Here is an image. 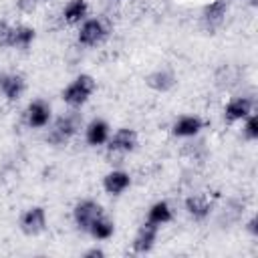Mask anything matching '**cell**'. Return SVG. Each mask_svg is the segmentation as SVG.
Listing matches in <instances>:
<instances>
[{
  "instance_id": "1",
  "label": "cell",
  "mask_w": 258,
  "mask_h": 258,
  "mask_svg": "<svg viewBox=\"0 0 258 258\" xmlns=\"http://www.w3.org/2000/svg\"><path fill=\"white\" fill-rule=\"evenodd\" d=\"M97 83L91 75H79L64 91H62V101L71 107H81L89 101V97L95 93Z\"/></svg>"
},
{
  "instance_id": "2",
  "label": "cell",
  "mask_w": 258,
  "mask_h": 258,
  "mask_svg": "<svg viewBox=\"0 0 258 258\" xmlns=\"http://www.w3.org/2000/svg\"><path fill=\"white\" fill-rule=\"evenodd\" d=\"M77 129H79V117L77 115H62L54 121L52 129L48 131L46 141L50 145H62L77 133Z\"/></svg>"
},
{
  "instance_id": "3",
  "label": "cell",
  "mask_w": 258,
  "mask_h": 258,
  "mask_svg": "<svg viewBox=\"0 0 258 258\" xmlns=\"http://www.w3.org/2000/svg\"><path fill=\"white\" fill-rule=\"evenodd\" d=\"M107 26L101 18H91V20H85L81 30H79V44L83 46H97L99 42H103V38L107 36Z\"/></svg>"
},
{
  "instance_id": "4",
  "label": "cell",
  "mask_w": 258,
  "mask_h": 258,
  "mask_svg": "<svg viewBox=\"0 0 258 258\" xmlns=\"http://www.w3.org/2000/svg\"><path fill=\"white\" fill-rule=\"evenodd\" d=\"M101 216H103V208H101V204H97V202H93V200H83V202H79V204L75 206V210H73L75 224H77L81 230H85V232H89L91 224H93L97 218H101Z\"/></svg>"
},
{
  "instance_id": "5",
  "label": "cell",
  "mask_w": 258,
  "mask_h": 258,
  "mask_svg": "<svg viewBox=\"0 0 258 258\" xmlns=\"http://www.w3.org/2000/svg\"><path fill=\"white\" fill-rule=\"evenodd\" d=\"M44 228H46V212H44V208L32 206V208H28L22 214V218H20V230L26 236H36V234L44 232Z\"/></svg>"
},
{
  "instance_id": "6",
  "label": "cell",
  "mask_w": 258,
  "mask_h": 258,
  "mask_svg": "<svg viewBox=\"0 0 258 258\" xmlns=\"http://www.w3.org/2000/svg\"><path fill=\"white\" fill-rule=\"evenodd\" d=\"M157 232H159V226H155V224H151V222H145V224L137 230V234H135V238H133V244H131L133 252H137V254L149 252V250L153 248L155 240H157Z\"/></svg>"
},
{
  "instance_id": "7",
  "label": "cell",
  "mask_w": 258,
  "mask_h": 258,
  "mask_svg": "<svg viewBox=\"0 0 258 258\" xmlns=\"http://www.w3.org/2000/svg\"><path fill=\"white\" fill-rule=\"evenodd\" d=\"M50 121V107L46 101L42 99H36L28 105L26 109V123L32 127V129H42L46 127Z\"/></svg>"
},
{
  "instance_id": "8",
  "label": "cell",
  "mask_w": 258,
  "mask_h": 258,
  "mask_svg": "<svg viewBox=\"0 0 258 258\" xmlns=\"http://www.w3.org/2000/svg\"><path fill=\"white\" fill-rule=\"evenodd\" d=\"M137 145V133L129 127H121L113 133V137H109V149L115 153H129L133 151Z\"/></svg>"
},
{
  "instance_id": "9",
  "label": "cell",
  "mask_w": 258,
  "mask_h": 258,
  "mask_svg": "<svg viewBox=\"0 0 258 258\" xmlns=\"http://www.w3.org/2000/svg\"><path fill=\"white\" fill-rule=\"evenodd\" d=\"M26 89V83L20 75L14 73H0V93L8 101H18Z\"/></svg>"
},
{
  "instance_id": "10",
  "label": "cell",
  "mask_w": 258,
  "mask_h": 258,
  "mask_svg": "<svg viewBox=\"0 0 258 258\" xmlns=\"http://www.w3.org/2000/svg\"><path fill=\"white\" fill-rule=\"evenodd\" d=\"M250 113H252V99H248V97H236L224 109V117L230 123L240 121V119H246Z\"/></svg>"
},
{
  "instance_id": "11",
  "label": "cell",
  "mask_w": 258,
  "mask_h": 258,
  "mask_svg": "<svg viewBox=\"0 0 258 258\" xmlns=\"http://www.w3.org/2000/svg\"><path fill=\"white\" fill-rule=\"evenodd\" d=\"M129 185H131V177H129V173H125V171H121V169L109 171V173L103 177V187H105V191L111 194V196L123 194Z\"/></svg>"
},
{
  "instance_id": "12",
  "label": "cell",
  "mask_w": 258,
  "mask_h": 258,
  "mask_svg": "<svg viewBox=\"0 0 258 258\" xmlns=\"http://www.w3.org/2000/svg\"><path fill=\"white\" fill-rule=\"evenodd\" d=\"M85 139H87V143L93 145V147L107 143V141H109V125H107V121H103V119H93V121L87 125V129H85Z\"/></svg>"
},
{
  "instance_id": "13",
  "label": "cell",
  "mask_w": 258,
  "mask_h": 258,
  "mask_svg": "<svg viewBox=\"0 0 258 258\" xmlns=\"http://www.w3.org/2000/svg\"><path fill=\"white\" fill-rule=\"evenodd\" d=\"M200 129H202V119L196 115H181L171 127L175 137H194Z\"/></svg>"
},
{
  "instance_id": "14",
  "label": "cell",
  "mask_w": 258,
  "mask_h": 258,
  "mask_svg": "<svg viewBox=\"0 0 258 258\" xmlns=\"http://www.w3.org/2000/svg\"><path fill=\"white\" fill-rule=\"evenodd\" d=\"M32 40H34V28H30V26H12L8 46L28 48L32 44Z\"/></svg>"
},
{
  "instance_id": "15",
  "label": "cell",
  "mask_w": 258,
  "mask_h": 258,
  "mask_svg": "<svg viewBox=\"0 0 258 258\" xmlns=\"http://www.w3.org/2000/svg\"><path fill=\"white\" fill-rule=\"evenodd\" d=\"M171 218H173L171 208H169V204L163 202V200L155 202V204L147 210V222H151V224H155V226H163V224L171 222Z\"/></svg>"
},
{
  "instance_id": "16",
  "label": "cell",
  "mask_w": 258,
  "mask_h": 258,
  "mask_svg": "<svg viewBox=\"0 0 258 258\" xmlns=\"http://www.w3.org/2000/svg\"><path fill=\"white\" fill-rule=\"evenodd\" d=\"M89 12V4L87 0H69L64 10H62V18L69 22V24H77L81 22Z\"/></svg>"
},
{
  "instance_id": "17",
  "label": "cell",
  "mask_w": 258,
  "mask_h": 258,
  "mask_svg": "<svg viewBox=\"0 0 258 258\" xmlns=\"http://www.w3.org/2000/svg\"><path fill=\"white\" fill-rule=\"evenodd\" d=\"M147 85L153 89V91H159V93H165L169 91L173 85H175V77L169 73V71H155L147 77Z\"/></svg>"
},
{
  "instance_id": "18",
  "label": "cell",
  "mask_w": 258,
  "mask_h": 258,
  "mask_svg": "<svg viewBox=\"0 0 258 258\" xmlns=\"http://www.w3.org/2000/svg\"><path fill=\"white\" fill-rule=\"evenodd\" d=\"M185 210L194 220H204L210 214V202L206 196H191L185 200Z\"/></svg>"
},
{
  "instance_id": "19",
  "label": "cell",
  "mask_w": 258,
  "mask_h": 258,
  "mask_svg": "<svg viewBox=\"0 0 258 258\" xmlns=\"http://www.w3.org/2000/svg\"><path fill=\"white\" fill-rule=\"evenodd\" d=\"M226 10H228V2L226 0H214L212 4H208L204 8V20L210 26H216V24H220L224 20Z\"/></svg>"
},
{
  "instance_id": "20",
  "label": "cell",
  "mask_w": 258,
  "mask_h": 258,
  "mask_svg": "<svg viewBox=\"0 0 258 258\" xmlns=\"http://www.w3.org/2000/svg\"><path fill=\"white\" fill-rule=\"evenodd\" d=\"M113 232H115V226H113V222L107 220L105 216L97 218V220L91 224V228H89V234H91L95 240H109V238L113 236Z\"/></svg>"
},
{
  "instance_id": "21",
  "label": "cell",
  "mask_w": 258,
  "mask_h": 258,
  "mask_svg": "<svg viewBox=\"0 0 258 258\" xmlns=\"http://www.w3.org/2000/svg\"><path fill=\"white\" fill-rule=\"evenodd\" d=\"M244 135H246V139H250V141H254V139H258V117L256 115H248L246 117V125H244Z\"/></svg>"
},
{
  "instance_id": "22",
  "label": "cell",
  "mask_w": 258,
  "mask_h": 258,
  "mask_svg": "<svg viewBox=\"0 0 258 258\" xmlns=\"http://www.w3.org/2000/svg\"><path fill=\"white\" fill-rule=\"evenodd\" d=\"M10 30L12 26L4 20H0V46H8V40H10Z\"/></svg>"
},
{
  "instance_id": "23",
  "label": "cell",
  "mask_w": 258,
  "mask_h": 258,
  "mask_svg": "<svg viewBox=\"0 0 258 258\" xmlns=\"http://www.w3.org/2000/svg\"><path fill=\"white\" fill-rule=\"evenodd\" d=\"M85 256H87V258H95V256H97V258H103V256H105V252H103L101 248H91V250H87V252H85Z\"/></svg>"
},
{
  "instance_id": "24",
  "label": "cell",
  "mask_w": 258,
  "mask_h": 258,
  "mask_svg": "<svg viewBox=\"0 0 258 258\" xmlns=\"http://www.w3.org/2000/svg\"><path fill=\"white\" fill-rule=\"evenodd\" d=\"M256 224H258L256 218H252V220L248 222V232H250L252 236H258V226H256Z\"/></svg>"
}]
</instances>
